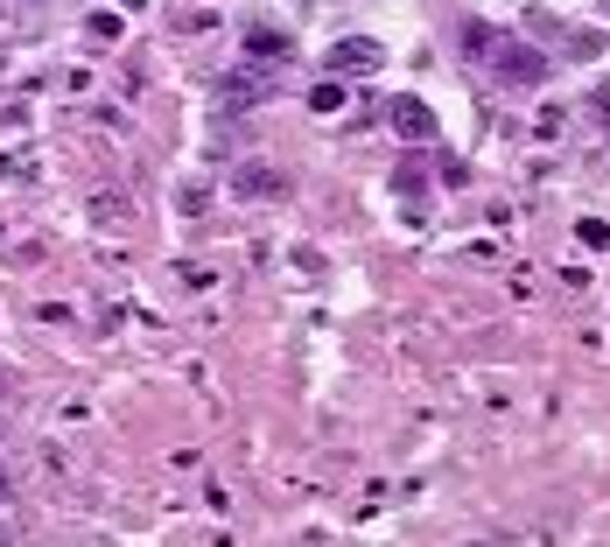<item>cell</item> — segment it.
<instances>
[{"mask_svg":"<svg viewBox=\"0 0 610 547\" xmlns=\"http://www.w3.org/2000/svg\"><path fill=\"white\" fill-rule=\"evenodd\" d=\"M246 56L274 64V56H288V36H281V28H246Z\"/></svg>","mask_w":610,"mask_h":547,"instance_id":"obj_6","label":"cell"},{"mask_svg":"<svg viewBox=\"0 0 610 547\" xmlns=\"http://www.w3.org/2000/svg\"><path fill=\"white\" fill-rule=\"evenodd\" d=\"M491 42H498V36H491V28H484V22H470V28H464V50H470V56H484V50H491Z\"/></svg>","mask_w":610,"mask_h":547,"instance_id":"obj_9","label":"cell"},{"mask_svg":"<svg viewBox=\"0 0 610 547\" xmlns=\"http://www.w3.org/2000/svg\"><path fill=\"white\" fill-rule=\"evenodd\" d=\"M8 492H14V484H8V478H0V498H8Z\"/></svg>","mask_w":610,"mask_h":547,"instance_id":"obj_13","label":"cell"},{"mask_svg":"<svg viewBox=\"0 0 610 547\" xmlns=\"http://www.w3.org/2000/svg\"><path fill=\"white\" fill-rule=\"evenodd\" d=\"M589 120L610 127V84H597V92H589Z\"/></svg>","mask_w":610,"mask_h":547,"instance_id":"obj_11","label":"cell"},{"mask_svg":"<svg viewBox=\"0 0 610 547\" xmlns=\"http://www.w3.org/2000/svg\"><path fill=\"white\" fill-rule=\"evenodd\" d=\"M239 197L252 204V197H288V183H281L274 169H239Z\"/></svg>","mask_w":610,"mask_h":547,"instance_id":"obj_5","label":"cell"},{"mask_svg":"<svg viewBox=\"0 0 610 547\" xmlns=\"http://www.w3.org/2000/svg\"><path fill=\"white\" fill-rule=\"evenodd\" d=\"M267 92H274V84H267L260 70H232V78H218V84H211V106H218V113H225V120H232V113H252V106H260Z\"/></svg>","mask_w":610,"mask_h":547,"instance_id":"obj_2","label":"cell"},{"mask_svg":"<svg viewBox=\"0 0 610 547\" xmlns=\"http://www.w3.org/2000/svg\"><path fill=\"white\" fill-rule=\"evenodd\" d=\"M575 239H583V246H603L610 225H603V218H583V225H575Z\"/></svg>","mask_w":610,"mask_h":547,"instance_id":"obj_10","label":"cell"},{"mask_svg":"<svg viewBox=\"0 0 610 547\" xmlns=\"http://www.w3.org/2000/svg\"><path fill=\"white\" fill-rule=\"evenodd\" d=\"M92 218H127V197H92Z\"/></svg>","mask_w":610,"mask_h":547,"instance_id":"obj_12","label":"cell"},{"mask_svg":"<svg viewBox=\"0 0 610 547\" xmlns=\"http://www.w3.org/2000/svg\"><path fill=\"white\" fill-rule=\"evenodd\" d=\"M484 64H491V78H505V84H541V78H547V56L533 50V42H512V36L491 42Z\"/></svg>","mask_w":610,"mask_h":547,"instance_id":"obj_1","label":"cell"},{"mask_svg":"<svg viewBox=\"0 0 610 547\" xmlns=\"http://www.w3.org/2000/svg\"><path fill=\"white\" fill-rule=\"evenodd\" d=\"M379 64H386V50H379L372 36H345V42L330 50V70H379Z\"/></svg>","mask_w":610,"mask_h":547,"instance_id":"obj_4","label":"cell"},{"mask_svg":"<svg viewBox=\"0 0 610 547\" xmlns=\"http://www.w3.org/2000/svg\"><path fill=\"white\" fill-rule=\"evenodd\" d=\"M120 28H127V22H120V14H106V8H99V14H92V42H120Z\"/></svg>","mask_w":610,"mask_h":547,"instance_id":"obj_8","label":"cell"},{"mask_svg":"<svg viewBox=\"0 0 610 547\" xmlns=\"http://www.w3.org/2000/svg\"><path fill=\"white\" fill-rule=\"evenodd\" d=\"M393 134L414 141V147H428V141H436V113H428L421 99H393Z\"/></svg>","mask_w":610,"mask_h":547,"instance_id":"obj_3","label":"cell"},{"mask_svg":"<svg viewBox=\"0 0 610 547\" xmlns=\"http://www.w3.org/2000/svg\"><path fill=\"white\" fill-rule=\"evenodd\" d=\"M309 106H316V113H337V106H345V84H309Z\"/></svg>","mask_w":610,"mask_h":547,"instance_id":"obj_7","label":"cell"}]
</instances>
